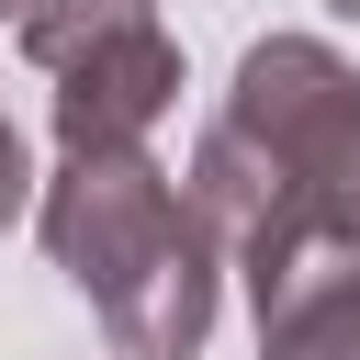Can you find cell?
I'll return each instance as SVG.
<instances>
[{
  "instance_id": "1",
  "label": "cell",
  "mask_w": 360,
  "mask_h": 360,
  "mask_svg": "<svg viewBox=\"0 0 360 360\" xmlns=\"http://www.w3.org/2000/svg\"><path fill=\"white\" fill-rule=\"evenodd\" d=\"M191 202L225 270H270L292 236L360 214V68L315 34H259L225 79V112L191 146Z\"/></svg>"
},
{
  "instance_id": "2",
  "label": "cell",
  "mask_w": 360,
  "mask_h": 360,
  "mask_svg": "<svg viewBox=\"0 0 360 360\" xmlns=\"http://www.w3.org/2000/svg\"><path fill=\"white\" fill-rule=\"evenodd\" d=\"M45 259L90 292L112 360H191L214 338V281H225V248L202 225V202L146 158V146H90V158H56L45 202Z\"/></svg>"
},
{
  "instance_id": "3",
  "label": "cell",
  "mask_w": 360,
  "mask_h": 360,
  "mask_svg": "<svg viewBox=\"0 0 360 360\" xmlns=\"http://www.w3.org/2000/svg\"><path fill=\"white\" fill-rule=\"evenodd\" d=\"M11 34L56 79V158L146 146V124L180 101V45L158 0H22Z\"/></svg>"
},
{
  "instance_id": "4",
  "label": "cell",
  "mask_w": 360,
  "mask_h": 360,
  "mask_svg": "<svg viewBox=\"0 0 360 360\" xmlns=\"http://www.w3.org/2000/svg\"><path fill=\"white\" fill-rule=\"evenodd\" d=\"M248 304H259V360H360V214L248 270Z\"/></svg>"
},
{
  "instance_id": "5",
  "label": "cell",
  "mask_w": 360,
  "mask_h": 360,
  "mask_svg": "<svg viewBox=\"0 0 360 360\" xmlns=\"http://www.w3.org/2000/svg\"><path fill=\"white\" fill-rule=\"evenodd\" d=\"M326 11H349V22H360V0H326Z\"/></svg>"
},
{
  "instance_id": "6",
  "label": "cell",
  "mask_w": 360,
  "mask_h": 360,
  "mask_svg": "<svg viewBox=\"0 0 360 360\" xmlns=\"http://www.w3.org/2000/svg\"><path fill=\"white\" fill-rule=\"evenodd\" d=\"M0 11H11V22H22V0H0Z\"/></svg>"
},
{
  "instance_id": "7",
  "label": "cell",
  "mask_w": 360,
  "mask_h": 360,
  "mask_svg": "<svg viewBox=\"0 0 360 360\" xmlns=\"http://www.w3.org/2000/svg\"><path fill=\"white\" fill-rule=\"evenodd\" d=\"M0 135H11V112H0Z\"/></svg>"
}]
</instances>
